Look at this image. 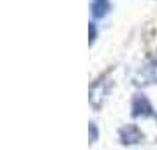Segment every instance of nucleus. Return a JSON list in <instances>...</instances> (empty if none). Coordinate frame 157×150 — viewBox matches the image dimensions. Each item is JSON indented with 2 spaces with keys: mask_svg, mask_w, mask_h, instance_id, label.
<instances>
[{
  "mask_svg": "<svg viewBox=\"0 0 157 150\" xmlns=\"http://www.w3.org/2000/svg\"><path fill=\"white\" fill-rule=\"evenodd\" d=\"M132 115L134 117H140V115H150L152 113V108H150V104H148V101L145 99V97H136L134 99V104H132Z\"/></svg>",
  "mask_w": 157,
  "mask_h": 150,
  "instance_id": "obj_1",
  "label": "nucleus"
},
{
  "mask_svg": "<svg viewBox=\"0 0 157 150\" xmlns=\"http://www.w3.org/2000/svg\"><path fill=\"white\" fill-rule=\"evenodd\" d=\"M141 138H143L141 133L136 127H127L122 131V141L124 143H136V141H140Z\"/></svg>",
  "mask_w": 157,
  "mask_h": 150,
  "instance_id": "obj_2",
  "label": "nucleus"
},
{
  "mask_svg": "<svg viewBox=\"0 0 157 150\" xmlns=\"http://www.w3.org/2000/svg\"><path fill=\"white\" fill-rule=\"evenodd\" d=\"M108 9H109L108 0H94L92 2V14L95 18H102L108 13Z\"/></svg>",
  "mask_w": 157,
  "mask_h": 150,
  "instance_id": "obj_3",
  "label": "nucleus"
}]
</instances>
